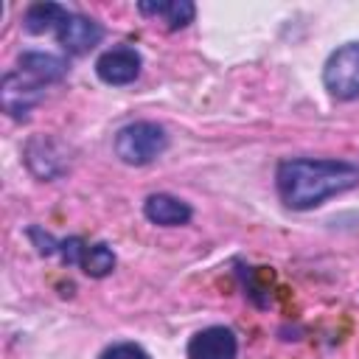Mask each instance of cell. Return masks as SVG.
I'll use <instances>...</instances> for the list:
<instances>
[{
    "label": "cell",
    "mask_w": 359,
    "mask_h": 359,
    "mask_svg": "<svg viewBox=\"0 0 359 359\" xmlns=\"http://www.w3.org/2000/svg\"><path fill=\"white\" fill-rule=\"evenodd\" d=\"M323 81L334 98H359V42L342 45L328 56Z\"/></svg>",
    "instance_id": "cell-3"
},
{
    "label": "cell",
    "mask_w": 359,
    "mask_h": 359,
    "mask_svg": "<svg viewBox=\"0 0 359 359\" xmlns=\"http://www.w3.org/2000/svg\"><path fill=\"white\" fill-rule=\"evenodd\" d=\"M70 17L67 8H62L59 3H34L25 11V31L28 34H45V31H59V25Z\"/></svg>",
    "instance_id": "cell-11"
},
{
    "label": "cell",
    "mask_w": 359,
    "mask_h": 359,
    "mask_svg": "<svg viewBox=\"0 0 359 359\" xmlns=\"http://www.w3.org/2000/svg\"><path fill=\"white\" fill-rule=\"evenodd\" d=\"M90 278H104L112 272L115 266V255L107 244H87L84 247V255H81V264H79Z\"/></svg>",
    "instance_id": "cell-12"
},
{
    "label": "cell",
    "mask_w": 359,
    "mask_h": 359,
    "mask_svg": "<svg viewBox=\"0 0 359 359\" xmlns=\"http://www.w3.org/2000/svg\"><path fill=\"white\" fill-rule=\"evenodd\" d=\"M168 146L165 132L151 121H135L123 126L115 137V151L129 165H146L154 157H160Z\"/></svg>",
    "instance_id": "cell-2"
},
{
    "label": "cell",
    "mask_w": 359,
    "mask_h": 359,
    "mask_svg": "<svg viewBox=\"0 0 359 359\" xmlns=\"http://www.w3.org/2000/svg\"><path fill=\"white\" fill-rule=\"evenodd\" d=\"M84 247H87V244H84L81 238H67V241H62V244H59V250H62L65 264H81Z\"/></svg>",
    "instance_id": "cell-14"
},
{
    "label": "cell",
    "mask_w": 359,
    "mask_h": 359,
    "mask_svg": "<svg viewBox=\"0 0 359 359\" xmlns=\"http://www.w3.org/2000/svg\"><path fill=\"white\" fill-rule=\"evenodd\" d=\"M31 238H36V241H39V252H45V255H50V252L56 250V244H53V238H50L48 233L42 236V230H36V227L31 230Z\"/></svg>",
    "instance_id": "cell-15"
},
{
    "label": "cell",
    "mask_w": 359,
    "mask_h": 359,
    "mask_svg": "<svg viewBox=\"0 0 359 359\" xmlns=\"http://www.w3.org/2000/svg\"><path fill=\"white\" fill-rule=\"evenodd\" d=\"M146 219L154 222V224H163V227H177V224H185L191 219V208L177 199V196H168V194H151L146 199Z\"/></svg>",
    "instance_id": "cell-8"
},
{
    "label": "cell",
    "mask_w": 359,
    "mask_h": 359,
    "mask_svg": "<svg viewBox=\"0 0 359 359\" xmlns=\"http://www.w3.org/2000/svg\"><path fill=\"white\" fill-rule=\"evenodd\" d=\"M95 73L107 84H129L140 73V56L132 48H112L98 56Z\"/></svg>",
    "instance_id": "cell-7"
},
{
    "label": "cell",
    "mask_w": 359,
    "mask_h": 359,
    "mask_svg": "<svg viewBox=\"0 0 359 359\" xmlns=\"http://www.w3.org/2000/svg\"><path fill=\"white\" fill-rule=\"evenodd\" d=\"M0 98H3V109L14 118L25 115L39 98H42V81H36L34 76H28L25 70H17V73H8L3 79V87H0Z\"/></svg>",
    "instance_id": "cell-4"
},
{
    "label": "cell",
    "mask_w": 359,
    "mask_h": 359,
    "mask_svg": "<svg viewBox=\"0 0 359 359\" xmlns=\"http://www.w3.org/2000/svg\"><path fill=\"white\" fill-rule=\"evenodd\" d=\"M137 8L149 17H160L171 31L188 25L194 20V11H196L194 3H188V0H157V3H140Z\"/></svg>",
    "instance_id": "cell-9"
},
{
    "label": "cell",
    "mask_w": 359,
    "mask_h": 359,
    "mask_svg": "<svg viewBox=\"0 0 359 359\" xmlns=\"http://www.w3.org/2000/svg\"><path fill=\"white\" fill-rule=\"evenodd\" d=\"M236 337L224 325H210L188 342V359H236Z\"/></svg>",
    "instance_id": "cell-5"
},
{
    "label": "cell",
    "mask_w": 359,
    "mask_h": 359,
    "mask_svg": "<svg viewBox=\"0 0 359 359\" xmlns=\"http://www.w3.org/2000/svg\"><path fill=\"white\" fill-rule=\"evenodd\" d=\"M56 36H59V45H62L67 53H87L90 48H95V45L101 42L104 28H101L95 20H90V17L70 14V17L59 25Z\"/></svg>",
    "instance_id": "cell-6"
},
{
    "label": "cell",
    "mask_w": 359,
    "mask_h": 359,
    "mask_svg": "<svg viewBox=\"0 0 359 359\" xmlns=\"http://www.w3.org/2000/svg\"><path fill=\"white\" fill-rule=\"evenodd\" d=\"M20 70H25L28 76H34L42 84H50V81H59L67 73V65L53 53H22Z\"/></svg>",
    "instance_id": "cell-10"
},
{
    "label": "cell",
    "mask_w": 359,
    "mask_h": 359,
    "mask_svg": "<svg viewBox=\"0 0 359 359\" xmlns=\"http://www.w3.org/2000/svg\"><path fill=\"white\" fill-rule=\"evenodd\" d=\"M359 185V165L345 160H286L278 165L280 199L294 210H309L334 194Z\"/></svg>",
    "instance_id": "cell-1"
},
{
    "label": "cell",
    "mask_w": 359,
    "mask_h": 359,
    "mask_svg": "<svg viewBox=\"0 0 359 359\" xmlns=\"http://www.w3.org/2000/svg\"><path fill=\"white\" fill-rule=\"evenodd\" d=\"M101 359H149V353L140 348V345H132V342H121V345H112L101 353Z\"/></svg>",
    "instance_id": "cell-13"
}]
</instances>
